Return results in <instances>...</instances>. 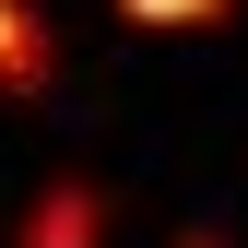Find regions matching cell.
Wrapping results in <instances>:
<instances>
[{
  "mask_svg": "<svg viewBox=\"0 0 248 248\" xmlns=\"http://www.w3.org/2000/svg\"><path fill=\"white\" fill-rule=\"evenodd\" d=\"M59 71V36L36 0H0V95H36V83Z\"/></svg>",
  "mask_w": 248,
  "mask_h": 248,
  "instance_id": "7a4b0ae2",
  "label": "cell"
},
{
  "mask_svg": "<svg viewBox=\"0 0 248 248\" xmlns=\"http://www.w3.org/2000/svg\"><path fill=\"white\" fill-rule=\"evenodd\" d=\"M12 248H107V189L95 177H47V189L24 201Z\"/></svg>",
  "mask_w": 248,
  "mask_h": 248,
  "instance_id": "6da1fadb",
  "label": "cell"
},
{
  "mask_svg": "<svg viewBox=\"0 0 248 248\" xmlns=\"http://www.w3.org/2000/svg\"><path fill=\"white\" fill-rule=\"evenodd\" d=\"M177 248H213V236H177Z\"/></svg>",
  "mask_w": 248,
  "mask_h": 248,
  "instance_id": "277c9868",
  "label": "cell"
},
{
  "mask_svg": "<svg viewBox=\"0 0 248 248\" xmlns=\"http://www.w3.org/2000/svg\"><path fill=\"white\" fill-rule=\"evenodd\" d=\"M118 12H130V24H166V36H177V24H213L225 0H118Z\"/></svg>",
  "mask_w": 248,
  "mask_h": 248,
  "instance_id": "3957f363",
  "label": "cell"
}]
</instances>
